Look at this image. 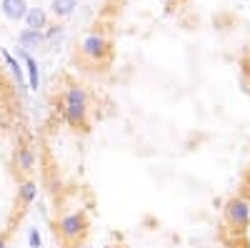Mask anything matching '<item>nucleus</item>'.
Returning a JSON list of instances; mask_svg holds the SVG:
<instances>
[{
    "mask_svg": "<svg viewBox=\"0 0 250 248\" xmlns=\"http://www.w3.org/2000/svg\"><path fill=\"white\" fill-rule=\"evenodd\" d=\"M15 78L23 80L20 70H5L0 63V151H3V140L10 143H33V133L28 126L20 120V88L15 86ZM0 248H8V233L0 231Z\"/></svg>",
    "mask_w": 250,
    "mask_h": 248,
    "instance_id": "1",
    "label": "nucleus"
},
{
    "mask_svg": "<svg viewBox=\"0 0 250 248\" xmlns=\"http://www.w3.org/2000/svg\"><path fill=\"white\" fill-rule=\"evenodd\" d=\"M223 213H225V223L230 231H235V233L248 231V225H250V201L248 198H243V196L228 198Z\"/></svg>",
    "mask_w": 250,
    "mask_h": 248,
    "instance_id": "2",
    "label": "nucleus"
},
{
    "mask_svg": "<svg viewBox=\"0 0 250 248\" xmlns=\"http://www.w3.org/2000/svg\"><path fill=\"white\" fill-rule=\"evenodd\" d=\"M235 248H250V243H248V241H243V243H240V246H235Z\"/></svg>",
    "mask_w": 250,
    "mask_h": 248,
    "instance_id": "3",
    "label": "nucleus"
}]
</instances>
